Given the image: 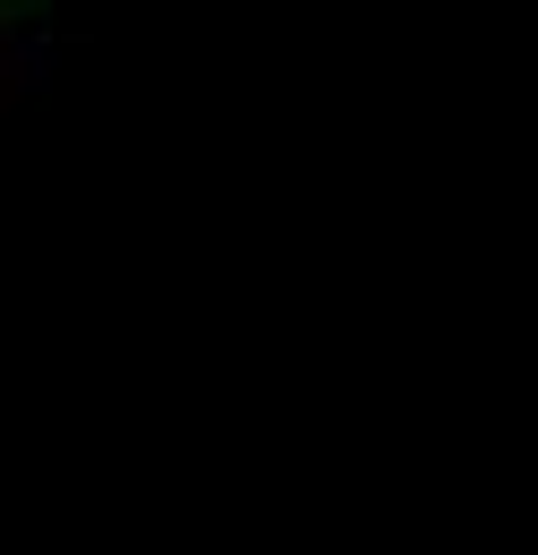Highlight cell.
<instances>
[{
    "label": "cell",
    "instance_id": "cell-1",
    "mask_svg": "<svg viewBox=\"0 0 538 555\" xmlns=\"http://www.w3.org/2000/svg\"><path fill=\"white\" fill-rule=\"evenodd\" d=\"M0 9H9V0H0Z\"/></svg>",
    "mask_w": 538,
    "mask_h": 555
}]
</instances>
